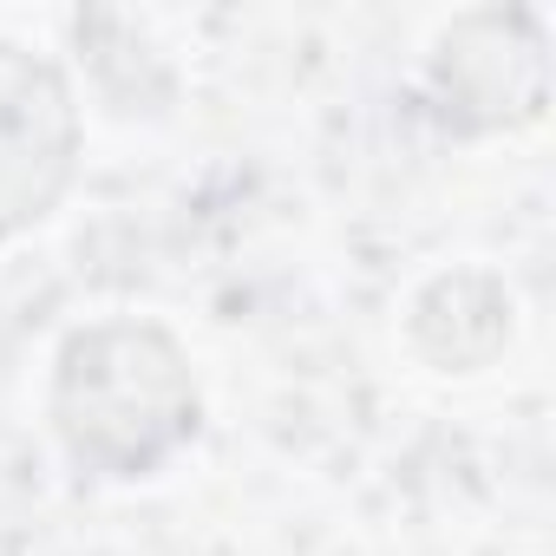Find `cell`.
<instances>
[{
	"label": "cell",
	"instance_id": "obj_1",
	"mask_svg": "<svg viewBox=\"0 0 556 556\" xmlns=\"http://www.w3.org/2000/svg\"><path fill=\"white\" fill-rule=\"evenodd\" d=\"M66 164L60 86L21 60H0V216H40Z\"/></svg>",
	"mask_w": 556,
	"mask_h": 556
}]
</instances>
